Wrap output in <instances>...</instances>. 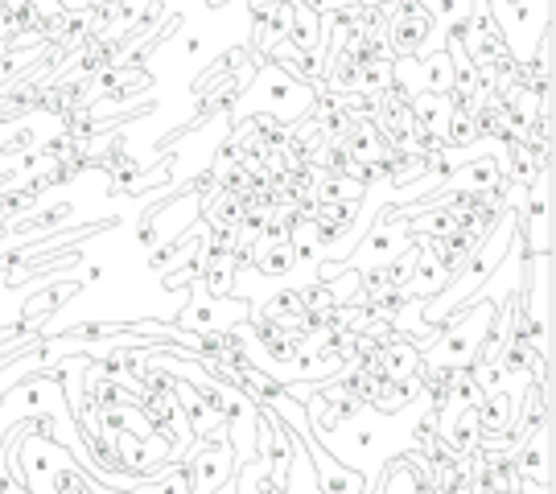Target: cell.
Instances as JSON below:
<instances>
[{
  "instance_id": "obj_4",
  "label": "cell",
  "mask_w": 556,
  "mask_h": 494,
  "mask_svg": "<svg viewBox=\"0 0 556 494\" xmlns=\"http://www.w3.org/2000/svg\"><path fill=\"white\" fill-rule=\"evenodd\" d=\"M478 429L482 433H507L511 420H516V395H507V388H495V392H482L475 404Z\"/></svg>"
},
{
  "instance_id": "obj_6",
  "label": "cell",
  "mask_w": 556,
  "mask_h": 494,
  "mask_svg": "<svg viewBox=\"0 0 556 494\" xmlns=\"http://www.w3.org/2000/svg\"><path fill=\"white\" fill-rule=\"evenodd\" d=\"M96 4H100V0H96Z\"/></svg>"
},
{
  "instance_id": "obj_1",
  "label": "cell",
  "mask_w": 556,
  "mask_h": 494,
  "mask_svg": "<svg viewBox=\"0 0 556 494\" xmlns=\"http://www.w3.org/2000/svg\"><path fill=\"white\" fill-rule=\"evenodd\" d=\"M486 4H491V17L503 34L507 59L523 71L536 54V41L544 38V29H553V0H486Z\"/></svg>"
},
{
  "instance_id": "obj_2",
  "label": "cell",
  "mask_w": 556,
  "mask_h": 494,
  "mask_svg": "<svg viewBox=\"0 0 556 494\" xmlns=\"http://www.w3.org/2000/svg\"><path fill=\"white\" fill-rule=\"evenodd\" d=\"M252 83H256V87H248V91H264V96H268L264 107H268V119H273V124H298V119L309 116L314 103H318V87L293 79L280 62L264 59V54H256V75H252Z\"/></svg>"
},
{
  "instance_id": "obj_3",
  "label": "cell",
  "mask_w": 556,
  "mask_h": 494,
  "mask_svg": "<svg viewBox=\"0 0 556 494\" xmlns=\"http://www.w3.org/2000/svg\"><path fill=\"white\" fill-rule=\"evenodd\" d=\"M186 466H190V494H215L239 470V457L227 441H199L194 436V449L186 454Z\"/></svg>"
},
{
  "instance_id": "obj_5",
  "label": "cell",
  "mask_w": 556,
  "mask_h": 494,
  "mask_svg": "<svg viewBox=\"0 0 556 494\" xmlns=\"http://www.w3.org/2000/svg\"><path fill=\"white\" fill-rule=\"evenodd\" d=\"M417 4L438 21L445 34H457L470 21V13H475V0H417Z\"/></svg>"
}]
</instances>
